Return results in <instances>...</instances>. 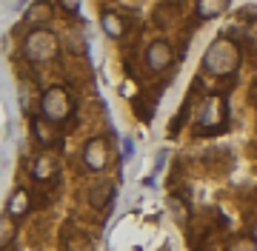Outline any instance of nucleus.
Here are the masks:
<instances>
[{
  "label": "nucleus",
  "mask_w": 257,
  "mask_h": 251,
  "mask_svg": "<svg viewBox=\"0 0 257 251\" xmlns=\"http://www.w3.org/2000/svg\"><path fill=\"white\" fill-rule=\"evenodd\" d=\"M200 69L211 77H231L240 69V46L231 38L211 40L209 49L203 52Z\"/></svg>",
  "instance_id": "nucleus-1"
},
{
  "label": "nucleus",
  "mask_w": 257,
  "mask_h": 251,
  "mask_svg": "<svg viewBox=\"0 0 257 251\" xmlns=\"http://www.w3.org/2000/svg\"><path fill=\"white\" fill-rule=\"evenodd\" d=\"M60 55V40L52 29H29L23 38V57L29 63H52Z\"/></svg>",
  "instance_id": "nucleus-2"
},
{
  "label": "nucleus",
  "mask_w": 257,
  "mask_h": 251,
  "mask_svg": "<svg viewBox=\"0 0 257 251\" xmlns=\"http://www.w3.org/2000/svg\"><path fill=\"white\" fill-rule=\"evenodd\" d=\"M74 112V97L66 86H49L46 92L40 94V117H46L49 123H66Z\"/></svg>",
  "instance_id": "nucleus-3"
},
{
  "label": "nucleus",
  "mask_w": 257,
  "mask_h": 251,
  "mask_svg": "<svg viewBox=\"0 0 257 251\" xmlns=\"http://www.w3.org/2000/svg\"><path fill=\"white\" fill-rule=\"evenodd\" d=\"M226 117H229V106H226V97L223 94H209L203 100L200 112H197V129L200 131H217L226 126Z\"/></svg>",
  "instance_id": "nucleus-4"
},
{
  "label": "nucleus",
  "mask_w": 257,
  "mask_h": 251,
  "mask_svg": "<svg viewBox=\"0 0 257 251\" xmlns=\"http://www.w3.org/2000/svg\"><path fill=\"white\" fill-rule=\"evenodd\" d=\"M172 63H175V46H172L169 40L157 38V40H152V43L146 46V66H149V72L160 75V72H166Z\"/></svg>",
  "instance_id": "nucleus-5"
},
{
  "label": "nucleus",
  "mask_w": 257,
  "mask_h": 251,
  "mask_svg": "<svg viewBox=\"0 0 257 251\" xmlns=\"http://www.w3.org/2000/svg\"><path fill=\"white\" fill-rule=\"evenodd\" d=\"M83 163H86L89 171L100 174L103 168L109 166V146H106V140L103 137L86 140V146H83Z\"/></svg>",
  "instance_id": "nucleus-6"
},
{
  "label": "nucleus",
  "mask_w": 257,
  "mask_h": 251,
  "mask_svg": "<svg viewBox=\"0 0 257 251\" xmlns=\"http://www.w3.org/2000/svg\"><path fill=\"white\" fill-rule=\"evenodd\" d=\"M57 157L52 154V151H40L35 160H32V166H29V171H32V177H35L37 183H49L52 177L57 174Z\"/></svg>",
  "instance_id": "nucleus-7"
},
{
  "label": "nucleus",
  "mask_w": 257,
  "mask_h": 251,
  "mask_svg": "<svg viewBox=\"0 0 257 251\" xmlns=\"http://www.w3.org/2000/svg\"><path fill=\"white\" fill-rule=\"evenodd\" d=\"M114 191H117V188H114L111 180H97V183H92V186H89V205L97 208V211H100V208H109L111 200H114Z\"/></svg>",
  "instance_id": "nucleus-8"
},
{
  "label": "nucleus",
  "mask_w": 257,
  "mask_h": 251,
  "mask_svg": "<svg viewBox=\"0 0 257 251\" xmlns=\"http://www.w3.org/2000/svg\"><path fill=\"white\" fill-rule=\"evenodd\" d=\"M29 208H32V194H29L23 186L15 188V194H12L9 203H6V214H9L15 223H18L20 217H26V214H29Z\"/></svg>",
  "instance_id": "nucleus-9"
},
{
  "label": "nucleus",
  "mask_w": 257,
  "mask_h": 251,
  "mask_svg": "<svg viewBox=\"0 0 257 251\" xmlns=\"http://www.w3.org/2000/svg\"><path fill=\"white\" fill-rule=\"evenodd\" d=\"M32 134L40 146H52L57 140V126L55 123H49L46 117H32Z\"/></svg>",
  "instance_id": "nucleus-10"
},
{
  "label": "nucleus",
  "mask_w": 257,
  "mask_h": 251,
  "mask_svg": "<svg viewBox=\"0 0 257 251\" xmlns=\"http://www.w3.org/2000/svg\"><path fill=\"white\" fill-rule=\"evenodd\" d=\"M52 18H55V9H52L49 3H35V6L26 12V23L35 26V29H43Z\"/></svg>",
  "instance_id": "nucleus-11"
},
{
  "label": "nucleus",
  "mask_w": 257,
  "mask_h": 251,
  "mask_svg": "<svg viewBox=\"0 0 257 251\" xmlns=\"http://www.w3.org/2000/svg\"><path fill=\"white\" fill-rule=\"evenodd\" d=\"M100 26L109 38L117 40V38H123V32H126V20H123V15H117V12H103Z\"/></svg>",
  "instance_id": "nucleus-12"
},
{
  "label": "nucleus",
  "mask_w": 257,
  "mask_h": 251,
  "mask_svg": "<svg viewBox=\"0 0 257 251\" xmlns=\"http://www.w3.org/2000/svg\"><path fill=\"white\" fill-rule=\"evenodd\" d=\"M226 9H229L226 0H200V3L194 6V15L200 20H211V18H217V15H223Z\"/></svg>",
  "instance_id": "nucleus-13"
},
{
  "label": "nucleus",
  "mask_w": 257,
  "mask_h": 251,
  "mask_svg": "<svg viewBox=\"0 0 257 251\" xmlns=\"http://www.w3.org/2000/svg\"><path fill=\"white\" fill-rule=\"evenodd\" d=\"M63 251H94V242L86 231H69L63 237Z\"/></svg>",
  "instance_id": "nucleus-14"
},
{
  "label": "nucleus",
  "mask_w": 257,
  "mask_h": 251,
  "mask_svg": "<svg viewBox=\"0 0 257 251\" xmlns=\"http://www.w3.org/2000/svg\"><path fill=\"white\" fill-rule=\"evenodd\" d=\"M226 251H257V237L254 234H237L229 240Z\"/></svg>",
  "instance_id": "nucleus-15"
},
{
  "label": "nucleus",
  "mask_w": 257,
  "mask_h": 251,
  "mask_svg": "<svg viewBox=\"0 0 257 251\" xmlns=\"http://www.w3.org/2000/svg\"><path fill=\"white\" fill-rule=\"evenodd\" d=\"M15 237V220H12L9 214H3L0 217V248H6Z\"/></svg>",
  "instance_id": "nucleus-16"
},
{
  "label": "nucleus",
  "mask_w": 257,
  "mask_h": 251,
  "mask_svg": "<svg viewBox=\"0 0 257 251\" xmlns=\"http://www.w3.org/2000/svg\"><path fill=\"white\" fill-rule=\"evenodd\" d=\"M169 205H172V214H175L177 220H186V203L180 197H169Z\"/></svg>",
  "instance_id": "nucleus-17"
},
{
  "label": "nucleus",
  "mask_w": 257,
  "mask_h": 251,
  "mask_svg": "<svg viewBox=\"0 0 257 251\" xmlns=\"http://www.w3.org/2000/svg\"><path fill=\"white\" fill-rule=\"evenodd\" d=\"M63 9H66V12H80V3H74V0H66Z\"/></svg>",
  "instance_id": "nucleus-18"
}]
</instances>
